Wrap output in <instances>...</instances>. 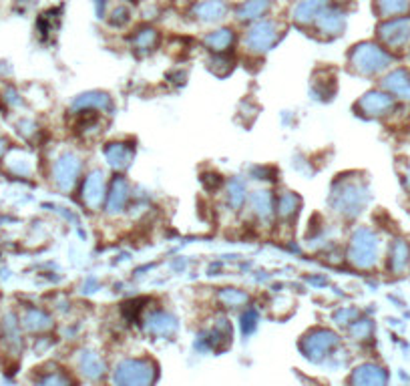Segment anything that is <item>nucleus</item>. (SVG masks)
Segmentation results:
<instances>
[{"mask_svg": "<svg viewBox=\"0 0 410 386\" xmlns=\"http://www.w3.org/2000/svg\"><path fill=\"white\" fill-rule=\"evenodd\" d=\"M272 8V0H244L236 8V18L239 23H256L266 18Z\"/></svg>", "mask_w": 410, "mask_h": 386, "instance_id": "obj_7", "label": "nucleus"}, {"mask_svg": "<svg viewBox=\"0 0 410 386\" xmlns=\"http://www.w3.org/2000/svg\"><path fill=\"white\" fill-rule=\"evenodd\" d=\"M374 11L380 18H397L410 13V0H374Z\"/></svg>", "mask_w": 410, "mask_h": 386, "instance_id": "obj_8", "label": "nucleus"}, {"mask_svg": "<svg viewBox=\"0 0 410 386\" xmlns=\"http://www.w3.org/2000/svg\"><path fill=\"white\" fill-rule=\"evenodd\" d=\"M326 6H328V0H298L292 11V21L300 26L314 25Z\"/></svg>", "mask_w": 410, "mask_h": 386, "instance_id": "obj_6", "label": "nucleus"}, {"mask_svg": "<svg viewBox=\"0 0 410 386\" xmlns=\"http://www.w3.org/2000/svg\"><path fill=\"white\" fill-rule=\"evenodd\" d=\"M378 37L388 49L402 50L410 45V16L386 18L378 26Z\"/></svg>", "mask_w": 410, "mask_h": 386, "instance_id": "obj_2", "label": "nucleus"}, {"mask_svg": "<svg viewBox=\"0 0 410 386\" xmlns=\"http://www.w3.org/2000/svg\"><path fill=\"white\" fill-rule=\"evenodd\" d=\"M236 42V35L232 28H217L205 37V45L212 50H225Z\"/></svg>", "mask_w": 410, "mask_h": 386, "instance_id": "obj_9", "label": "nucleus"}, {"mask_svg": "<svg viewBox=\"0 0 410 386\" xmlns=\"http://www.w3.org/2000/svg\"><path fill=\"white\" fill-rule=\"evenodd\" d=\"M193 14H195L199 23L213 25V23L224 21L225 16L229 14V4L225 0H201V2H198Z\"/></svg>", "mask_w": 410, "mask_h": 386, "instance_id": "obj_5", "label": "nucleus"}, {"mask_svg": "<svg viewBox=\"0 0 410 386\" xmlns=\"http://www.w3.org/2000/svg\"><path fill=\"white\" fill-rule=\"evenodd\" d=\"M129 18H131V11L127 6H117L111 13V16H109V23L113 26H123L129 23Z\"/></svg>", "mask_w": 410, "mask_h": 386, "instance_id": "obj_11", "label": "nucleus"}, {"mask_svg": "<svg viewBox=\"0 0 410 386\" xmlns=\"http://www.w3.org/2000/svg\"><path fill=\"white\" fill-rule=\"evenodd\" d=\"M334 2H338V4H344V2H348V0H334Z\"/></svg>", "mask_w": 410, "mask_h": 386, "instance_id": "obj_13", "label": "nucleus"}, {"mask_svg": "<svg viewBox=\"0 0 410 386\" xmlns=\"http://www.w3.org/2000/svg\"><path fill=\"white\" fill-rule=\"evenodd\" d=\"M157 38H159L157 30L151 28V26H141L139 30H135V42L137 47H141V49H151V47H155Z\"/></svg>", "mask_w": 410, "mask_h": 386, "instance_id": "obj_10", "label": "nucleus"}, {"mask_svg": "<svg viewBox=\"0 0 410 386\" xmlns=\"http://www.w3.org/2000/svg\"><path fill=\"white\" fill-rule=\"evenodd\" d=\"M352 61L356 62V67H360L364 73H376L380 69H385L390 57L382 47L374 45V42H362L352 50Z\"/></svg>", "mask_w": 410, "mask_h": 386, "instance_id": "obj_3", "label": "nucleus"}, {"mask_svg": "<svg viewBox=\"0 0 410 386\" xmlns=\"http://www.w3.org/2000/svg\"><path fill=\"white\" fill-rule=\"evenodd\" d=\"M280 40V25L273 18H261L248 26L246 35H244V47L249 52H266L272 49L273 45Z\"/></svg>", "mask_w": 410, "mask_h": 386, "instance_id": "obj_1", "label": "nucleus"}, {"mask_svg": "<svg viewBox=\"0 0 410 386\" xmlns=\"http://www.w3.org/2000/svg\"><path fill=\"white\" fill-rule=\"evenodd\" d=\"M6 149V145H4V139H0V155H2V151Z\"/></svg>", "mask_w": 410, "mask_h": 386, "instance_id": "obj_12", "label": "nucleus"}, {"mask_svg": "<svg viewBox=\"0 0 410 386\" xmlns=\"http://www.w3.org/2000/svg\"><path fill=\"white\" fill-rule=\"evenodd\" d=\"M316 28L322 33V35H330V37H336L344 30L346 26V14L342 13L338 6H326L320 16L316 18Z\"/></svg>", "mask_w": 410, "mask_h": 386, "instance_id": "obj_4", "label": "nucleus"}]
</instances>
